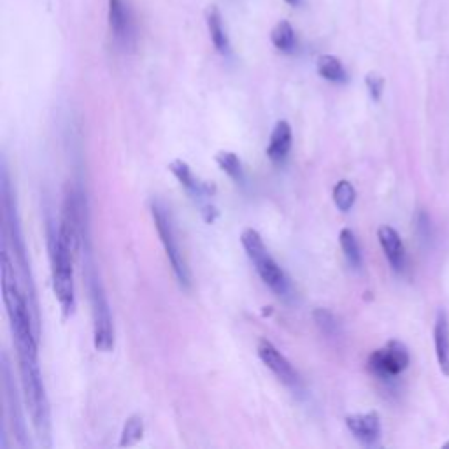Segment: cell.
I'll return each mask as SVG.
<instances>
[{
  "instance_id": "obj_1",
  "label": "cell",
  "mask_w": 449,
  "mask_h": 449,
  "mask_svg": "<svg viewBox=\"0 0 449 449\" xmlns=\"http://www.w3.org/2000/svg\"><path fill=\"white\" fill-rule=\"evenodd\" d=\"M16 355H18V367H20L25 406H27L28 413H30L32 425H34L35 434H37L39 441L43 442V446L50 448L51 410L43 376H41L37 344L16 346Z\"/></svg>"
},
{
  "instance_id": "obj_2",
  "label": "cell",
  "mask_w": 449,
  "mask_h": 449,
  "mask_svg": "<svg viewBox=\"0 0 449 449\" xmlns=\"http://www.w3.org/2000/svg\"><path fill=\"white\" fill-rule=\"evenodd\" d=\"M50 258L51 274H53V290L59 304L63 311V316L69 317L76 309V288H74V253L69 246L60 239L59 229L50 224Z\"/></svg>"
},
{
  "instance_id": "obj_3",
  "label": "cell",
  "mask_w": 449,
  "mask_h": 449,
  "mask_svg": "<svg viewBox=\"0 0 449 449\" xmlns=\"http://www.w3.org/2000/svg\"><path fill=\"white\" fill-rule=\"evenodd\" d=\"M240 242H242V248H244L248 258L255 264V269L260 278H262V281L279 298H290L291 293H293L290 278L281 269V265L272 258L267 246L264 244L262 236L255 229H246L242 232V236H240Z\"/></svg>"
},
{
  "instance_id": "obj_4",
  "label": "cell",
  "mask_w": 449,
  "mask_h": 449,
  "mask_svg": "<svg viewBox=\"0 0 449 449\" xmlns=\"http://www.w3.org/2000/svg\"><path fill=\"white\" fill-rule=\"evenodd\" d=\"M149 209H152L153 221H155L156 232H158L160 240H162V246L165 249V255L171 262L172 272H174L176 279H178L179 286L182 290H190L191 288V272L190 267H188V262L185 258V253L181 251V246H179L178 232H176L174 220H172V214L169 211L163 202H160L158 198H153L152 204H149Z\"/></svg>"
},
{
  "instance_id": "obj_5",
  "label": "cell",
  "mask_w": 449,
  "mask_h": 449,
  "mask_svg": "<svg viewBox=\"0 0 449 449\" xmlns=\"http://www.w3.org/2000/svg\"><path fill=\"white\" fill-rule=\"evenodd\" d=\"M85 271L90 293V306H92L93 344L98 351L109 353L114 348V326H112L111 307H109L101 278H98L92 262H86Z\"/></svg>"
},
{
  "instance_id": "obj_6",
  "label": "cell",
  "mask_w": 449,
  "mask_h": 449,
  "mask_svg": "<svg viewBox=\"0 0 449 449\" xmlns=\"http://www.w3.org/2000/svg\"><path fill=\"white\" fill-rule=\"evenodd\" d=\"M169 171L181 182V186L188 191V195H190L195 202H198L204 220L207 221V223H213L214 218L218 216V211L214 209L213 205L205 204V202H207V198L216 194V186H214L213 182L198 179L197 176L194 174V171H191V167L188 165L185 160H172V162L169 163Z\"/></svg>"
},
{
  "instance_id": "obj_7",
  "label": "cell",
  "mask_w": 449,
  "mask_h": 449,
  "mask_svg": "<svg viewBox=\"0 0 449 449\" xmlns=\"http://www.w3.org/2000/svg\"><path fill=\"white\" fill-rule=\"evenodd\" d=\"M409 351L400 341H390L383 349H376L368 357V370L383 381H390L409 367Z\"/></svg>"
},
{
  "instance_id": "obj_8",
  "label": "cell",
  "mask_w": 449,
  "mask_h": 449,
  "mask_svg": "<svg viewBox=\"0 0 449 449\" xmlns=\"http://www.w3.org/2000/svg\"><path fill=\"white\" fill-rule=\"evenodd\" d=\"M256 351H258L260 360L264 362L265 367H267L284 386H288L293 391H298L302 388V379L298 376V372L295 370V367L290 364V360H288L283 353L279 351L271 341L260 339Z\"/></svg>"
},
{
  "instance_id": "obj_9",
  "label": "cell",
  "mask_w": 449,
  "mask_h": 449,
  "mask_svg": "<svg viewBox=\"0 0 449 449\" xmlns=\"http://www.w3.org/2000/svg\"><path fill=\"white\" fill-rule=\"evenodd\" d=\"M107 21L118 46L123 50L132 48L136 41V23L127 0H107Z\"/></svg>"
},
{
  "instance_id": "obj_10",
  "label": "cell",
  "mask_w": 449,
  "mask_h": 449,
  "mask_svg": "<svg viewBox=\"0 0 449 449\" xmlns=\"http://www.w3.org/2000/svg\"><path fill=\"white\" fill-rule=\"evenodd\" d=\"M2 376H4L6 400H8V410L12 419V430H14V435L18 437V444H20L21 448H27V446H30V442H28L27 439V425H25L23 421V416H21L20 397L16 393L11 365H9L8 355H6V353L2 355Z\"/></svg>"
},
{
  "instance_id": "obj_11",
  "label": "cell",
  "mask_w": 449,
  "mask_h": 449,
  "mask_svg": "<svg viewBox=\"0 0 449 449\" xmlns=\"http://www.w3.org/2000/svg\"><path fill=\"white\" fill-rule=\"evenodd\" d=\"M346 426L355 439L364 446H376L381 437V419L377 413L351 415L346 418Z\"/></svg>"
},
{
  "instance_id": "obj_12",
  "label": "cell",
  "mask_w": 449,
  "mask_h": 449,
  "mask_svg": "<svg viewBox=\"0 0 449 449\" xmlns=\"http://www.w3.org/2000/svg\"><path fill=\"white\" fill-rule=\"evenodd\" d=\"M377 239L381 242V248H383L384 256L388 258L390 265L393 267V271L404 272L407 267V256H406V248H404V242L400 239L399 232L395 229H391L388 224H383L379 230H377Z\"/></svg>"
},
{
  "instance_id": "obj_13",
  "label": "cell",
  "mask_w": 449,
  "mask_h": 449,
  "mask_svg": "<svg viewBox=\"0 0 449 449\" xmlns=\"http://www.w3.org/2000/svg\"><path fill=\"white\" fill-rule=\"evenodd\" d=\"M205 25H207V32H209L211 43L216 48V51L223 56H229L232 46H230V37L227 27H224L223 16H221L220 9L216 6H211L205 11Z\"/></svg>"
},
{
  "instance_id": "obj_14",
  "label": "cell",
  "mask_w": 449,
  "mask_h": 449,
  "mask_svg": "<svg viewBox=\"0 0 449 449\" xmlns=\"http://www.w3.org/2000/svg\"><path fill=\"white\" fill-rule=\"evenodd\" d=\"M291 149V127L286 120L275 123L271 134V140L267 146V156L274 163H281L286 160Z\"/></svg>"
},
{
  "instance_id": "obj_15",
  "label": "cell",
  "mask_w": 449,
  "mask_h": 449,
  "mask_svg": "<svg viewBox=\"0 0 449 449\" xmlns=\"http://www.w3.org/2000/svg\"><path fill=\"white\" fill-rule=\"evenodd\" d=\"M434 342L439 368H441V372L446 377H449V322L448 314L444 311H439L437 313L434 328Z\"/></svg>"
},
{
  "instance_id": "obj_16",
  "label": "cell",
  "mask_w": 449,
  "mask_h": 449,
  "mask_svg": "<svg viewBox=\"0 0 449 449\" xmlns=\"http://www.w3.org/2000/svg\"><path fill=\"white\" fill-rule=\"evenodd\" d=\"M316 70L323 79L335 83V85H344L349 79L344 63L333 54H322L316 62Z\"/></svg>"
},
{
  "instance_id": "obj_17",
  "label": "cell",
  "mask_w": 449,
  "mask_h": 449,
  "mask_svg": "<svg viewBox=\"0 0 449 449\" xmlns=\"http://www.w3.org/2000/svg\"><path fill=\"white\" fill-rule=\"evenodd\" d=\"M271 43L281 53H293L297 48V34H295V28L291 27L290 21L281 20L274 25V28L271 30Z\"/></svg>"
},
{
  "instance_id": "obj_18",
  "label": "cell",
  "mask_w": 449,
  "mask_h": 449,
  "mask_svg": "<svg viewBox=\"0 0 449 449\" xmlns=\"http://www.w3.org/2000/svg\"><path fill=\"white\" fill-rule=\"evenodd\" d=\"M339 242H341L342 253H344L348 264L351 265L353 269L360 271L364 267V255H362V248L358 244V239L355 236L351 229H342L341 233H339Z\"/></svg>"
},
{
  "instance_id": "obj_19",
  "label": "cell",
  "mask_w": 449,
  "mask_h": 449,
  "mask_svg": "<svg viewBox=\"0 0 449 449\" xmlns=\"http://www.w3.org/2000/svg\"><path fill=\"white\" fill-rule=\"evenodd\" d=\"M216 163L224 174H229L233 181L239 185V182H244V169H242V162L237 156V153L229 152V149H223V152L216 153Z\"/></svg>"
},
{
  "instance_id": "obj_20",
  "label": "cell",
  "mask_w": 449,
  "mask_h": 449,
  "mask_svg": "<svg viewBox=\"0 0 449 449\" xmlns=\"http://www.w3.org/2000/svg\"><path fill=\"white\" fill-rule=\"evenodd\" d=\"M332 197L337 209L341 211V213H348V211H351L355 202H357V190H355V186L351 182L342 179V181H339L333 186Z\"/></svg>"
},
{
  "instance_id": "obj_21",
  "label": "cell",
  "mask_w": 449,
  "mask_h": 449,
  "mask_svg": "<svg viewBox=\"0 0 449 449\" xmlns=\"http://www.w3.org/2000/svg\"><path fill=\"white\" fill-rule=\"evenodd\" d=\"M314 322H316V326L320 328V332L323 335H326L328 339H337V337L341 335V325L337 322V317L333 316V313H330L328 309H320L314 311Z\"/></svg>"
},
{
  "instance_id": "obj_22",
  "label": "cell",
  "mask_w": 449,
  "mask_h": 449,
  "mask_svg": "<svg viewBox=\"0 0 449 449\" xmlns=\"http://www.w3.org/2000/svg\"><path fill=\"white\" fill-rule=\"evenodd\" d=\"M144 434V421L143 416L134 415L125 421L123 430H121L120 446H134L143 439Z\"/></svg>"
},
{
  "instance_id": "obj_23",
  "label": "cell",
  "mask_w": 449,
  "mask_h": 449,
  "mask_svg": "<svg viewBox=\"0 0 449 449\" xmlns=\"http://www.w3.org/2000/svg\"><path fill=\"white\" fill-rule=\"evenodd\" d=\"M365 85H367L372 101L379 102L384 92V79L381 76H377V74H368L367 78H365Z\"/></svg>"
},
{
  "instance_id": "obj_24",
  "label": "cell",
  "mask_w": 449,
  "mask_h": 449,
  "mask_svg": "<svg viewBox=\"0 0 449 449\" xmlns=\"http://www.w3.org/2000/svg\"><path fill=\"white\" fill-rule=\"evenodd\" d=\"M288 6H291V8H298V6L302 4V0H284Z\"/></svg>"
},
{
  "instance_id": "obj_25",
  "label": "cell",
  "mask_w": 449,
  "mask_h": 449,
  "mask_svg": "<svg viewBox=\"0 0 449 449\" xmlns=\"http://www.w3.org/2000/svg\"><path fill=\"white\" fill-rule=\"evenodd\" d=\"M444 448H449V442H448V444H446V446H444Z\"/></svg>"
}]
</instances>
